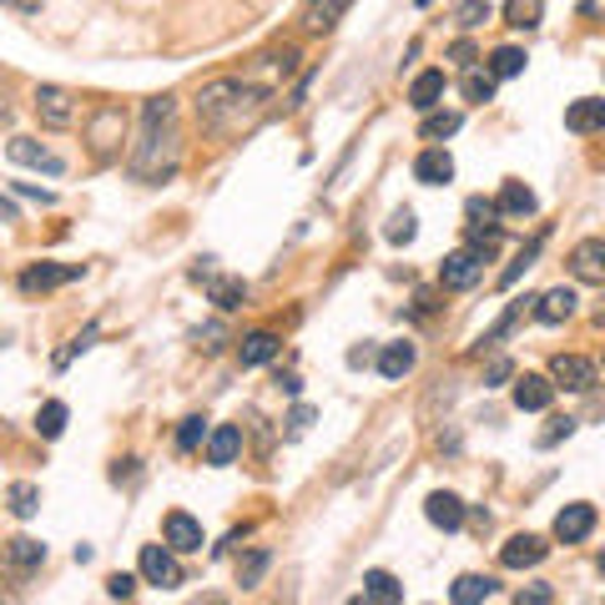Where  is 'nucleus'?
I'll return each mask as SVG.
<instances>
[{
	"instance_id": "c756f323",
	"label": "nucleus",
	"mask_w": 605,
	"mask_h": 605,
	"mask_svg": "<svg viewBox=\"0 0 605 605\" xmlns=\"http://www.w3.org/2000/svg\"><path fill=\"white\" fill-rule=\"evenodd\" d=\"M489 76H495V82L525 76V51H520V46H499V51H489Z\"/></svg>"
},
{
	"instance_id": "f8f14e48",
	"label": "nucleus",
	"mask_w": 605,
	"mask_h": 605,
	"mask_svg": "<svg viewBox=\"0 0 605 605\" xmlns=\"http://www.w3.org/2000/svg\"><path fill=\"white\" fill-rule=\"evenodd\" d=\"M82 268H61V262H36V268H25L21 273V293H51L61 283H76Z\"/></svg>"
},
{
	"instance_id": "aec40b11",
	"label": "nucleus",
	"mask_w": 605,
	"mask_h": 605,
	"mask_svg": "<svg viewBox=\"0 0 605 605\" xmlns=\"http://www.w3.org/2000/svg\"><path fill=\"white\" fill-rule=\"evenodd\" d=\"M565 127H570V131H581V137L601 131V127H605V101H601V96H581V101H575V107L565 111Z\"/></svg>"
},
{
	"instance_id": "412c9836",
	"label": "nucleus",
	"mask_w": 605,
	"mask_h": 605,
	"mask_svg": "<svg viewBox=\"0 0 605 605\" xmlns=\"http://www.w3.org/2000/svg\"><path fill=\"white\" fill-rule=\"evenodd\" d=\"M348 6H354V0H309V6H303V25H309V31H333V25L348 15Z\"/></svg>"
},
{
	"instance_id": "72a5a7b5",
	"label": "nucleus",
	"mask_w": 605,
	"mask_h": 605,
	"mask_svg": "<svg viewBox=\"0 0 605 605\" xmlns=\"http://www.w3.org/2000/svg\"><path fill=\"white\" fill-rule=\"evenodd\" d=\"M464 96H469V101H479V107H485V101H495V76L479 72V66H464Z\"/></svg>"
},
{
	"instance_id": "0eeeda50",
	"label": "nucleus",
	"mask_w": 605,
	"mask_h": 605,
	"mask_svg": "<svg viewBox=\"0 0 605 605\" xmlns=\"http://www.w3.org/2000/svg\"><path fill=\"white\" fill-rule=\"evenodd\" d=\"M162 540H166L172 555H197V550H202V525L192 520L187 510H172L162 520Z\"/></svg>"
},
{
	"instance_id": "423d86ee",
	"label": "nucleus",
	"mask_w": 605,
	"mask_h": 605,
	"mask_svg": "<svg viewBox=\"0 0 605 605\" xmlns=\"http://www.w3.org/2000/svg\"><path fill=\"white\" fill-rule=\"evenodd\" d=\"M137 570H142L147 585H162V591L182 585V565H177V555H172L166 545H142V560H137Z\"/></svg>"
},
{
	"instance_id": "58836bf2",
	"label": "nucleus",
	"mask_w": 605,
	"mask_h": 605,
	"mask_svg": "<svg viewBox=\"0 0 605 605\" xmlns=\"http://www.w3.org/2000/svg\"><path fill=\"white\" fill-rule=\"evenodd\" d=\"M96 333H101V328H96V323H86V328H82V333H76V338H72V348H66V354H56V364L66 368V364H72L76 354H86V348L96 344Z\"/></svg>"
},
{
	"instance_id": "ddd939ff",
	"label": "nucleus",
	"mask_w": 605,
	"mask_h": 605,
	"mask_svg": "<svg viewBox=\"0 0 605 605\" xmlns=\"http://www.w3.org/2000/svg\"><path fill=\"white\" fill-rule=\"evenodd\" d=\"M424 520L434 525V530H460L464 525V499L450 495V489H434V495L424 499Z\"/></svg>"
},
{
	"instance_id": "7ed1b4c3",
	"label": "nucleus",
	"mask_w": 605,
	"mask_h": 605,
	"mask_svg": "<svg viewBox=\"0 0 605 605\" xmlns=\"http://www.w3.org/2000/svg\"><path fill=\"white\" fill-rule=\"evenodd\" d=\"M479 278H485V252H475V248H460L440 262V283L450 288V293H469Z\"/></svg>"
},
{
	"instance_id": "c85d7f7f",
	"label": "nucleus",
	"mask_w": 605,
	"mask_h": 605,
	"mask_svg": "<svg viewBox=\"0 0 605 605\" xmlns=\"http://www.w3.org/2000/svg\"><path fill=\"white\" fill-rule=\"evenodd\" d=\"M66 419H72V409L61 399H51V403H41V414H36V434L41 440H61L66 434Z\"/></svg>"
},
{
	"instance_id": "9d476101",
	"label": "nucleus",
	"mask_w": 605,
	"mask_h": 605,
	"mask_svg": "<svg viewBox=\"0 0 605 605\" xmlns=\"http://www.w3.org/2000/svg\"><path fill=\"white\" fill-rule=\"evenodd\" d=\"M6 156H11L15 166H36V172H46V177H61V172H66V162H61L56 152H46L41 142H31V137H11Z\"/></svg>"
},
{
	"instance_id": "2eb2a0df",
	"label": "nucleus",
	"mask_w": 605,
	"mask_h": 605,
	"mask_svg": "<svg viewBox=\"0 0 605 605\" xmlns=\"http://www.w3.org/2000/svg\"><path fill=\"white\" fill-rule=\"evenodd\" d=\"M278 354H283V338H278V333H268V328L248 333V338H242V344H238L242 368H262V364H273Z\"/></svg>"
},
{
	"instance_id": "8fccbe9b",
	"label": "nucleus",
	"mask_w": 605,
	"mask_h": 605,
	"mask_svg": "<svg viewBox=\"0 0 605 605\" xmlns=\"http://www.w3.org/2000/svg\"><path fill=\"white\" fill-rule=\"evenodd\" d=\"M0 6H11V11H25V15H36L46 0H0Z\"/></svg>"
},
{
	"instance_id": "f3484780",
	"label": "nucleus",
	"mask_w": 605,
	"mask_h": 605,
	"mask_svg": "<svg viewBox=\"0 0 605 605\" xmlns=\"http://www.w3.org/2000/svg\"><path fill=\"white\" fill-rule=\"evenodd\" d=\"M238 454H242V429L238 424H217L213 434H207V464L223 469V464H233Z\"/></svg>"
},
{
	"instance_id": "a18cd8bd",
	"label": "nucleus",
	"mask_w": 605,
	"mask_h": 605,
	"mask_svg": "<svg viewBox=\"0 0 605 605\" xmlns=\"http://www.w3.org/2000/svg\"><path fill=\"white\" fill-rule=\"evenodd\" d=\"M550 424H555V429H550L540 444H560V440H570V434H575V419H550Z\"/></svg>"
},
{
	"instance_id": "3c124183",
	"label": "nucleus",
	"mask_w": 605,
	"mask_h": 605,
	"mask_svg": "<svg viewBox=\"0 0 605 605\" xmlns=\"http://www.w3.org/2000/svg\"><path fill=\"white\" fill-rule=\"evenodd\" d=\"M278 389H283V393H298V389H303V383H298L293 374H278Z\"/></svg>"
},
{
	"instance_id": "6ab92c4d",
	"label": "nucleus",
	"mask_w": 605,
	"mask_h": 605,
	"mask_svg": "<svg viewBox=\"0 0 605 605\" xmlns=\"http://www.w3.org/2000/svg\"><path fill=\"white\" fill-rule=\"evenodd\" d=\"M444 91H450L444 72H419L414 86H409V101H414V111H434L444 101Z\"/></svg>"
},
{
	"instance_id": "6e6552de",
	"label": "nucleus",
	"mask_w": 605,
	"mask_h": 605,
	"mask_svg": "<svg viewBox=\"0 0 605 605\" xmlns=\"http://www.w3.org/2000/svg\"><path fill=\"white\" fill-rule=\"evenodd\" d=\"M591 530H595V505H585V499H575V505H565V510L555 515L560 545H581V540H591Z\"/></svg>"
},
{
	"instance_id": "a19ab883",
	"label": "nucleus",
	"mask_w": 605,
	"mask_h": 605,
	"mask_svg": "<svg viewBox=\"0 0 605 605\" xmlns=\"http://www.w3.org/2000/svg\"><path fill=\"white\" fill-rule=\"evenodd\" d=\"M534 252H540V242H530V248H525V252H520V258H515V262H510V268H505V278H499V283L510 288V283H515V278H520V273H525V268H530V262H534Z\"/></svg>"
},
{
	"instance_id": "1a4fd4ad",
	"label": "nucleus",
	"mask_w": 605,
	"mask_h": 605,
	"mask_svg": "<svg viewBox=\"0 0 605 605\" xmlns=\"http://www.w3.org/2000/svg\"><path fill=\"white\" fill-rule=\"evenodd\" d=\"M545 555H550V545L540 540V534H510V540L499 545V565H505V570H530V565H540Z\"/></svg>"
},
{
	"instance_id": "37998d69",
	"label": "nucleus",
	"mask_w": 605,
	"mask_h": 605,
	"mask_svg": "<svg viewBox=\"0 0 605 605\" xmlns=\"http://www.w3.org/2000/svg\"><path fill=\"white\" fill-rule=\"evenodd\" d=\"M223 338H227L223 323H213V328H202V333H197V344L207 348V354H217V348H223Z\"/></svg>"
},
{
	"instance_id": "b1692460",
	"label": "nucleus",
	"mask_w": 605,
	"mask_h": 605,
	"mask_svg": "<svg viewBox=\"0 0 605 605\" xmlns=\"http://www.w3.org/2000/svg\"><path fill=\"white\" fill-rule=\"evenodd\" d=\"M414 364H419L414 344H389L379 354V374H383V379H393V383H399L403 374H414Z\"/></svg>"
},
{
	"instance_id": "bb28decb",
	"label": "nucleus",
	"mask_w": 605,
	"mask_h": 605,
	"mask_svg": "<svg viewBox=\"0 0 605 605\" xmlns=\"http://www.w3.org/2000/svg\"><path fill=\"white\" fill-rule=\"evenodd\" d=\"M364 601H379V605H399V601H403V585L393 581L389 570H368V575H364Z\"/></svg>"
},
{
	"instance_id": "ea45409f",
	"label": "nucleus",
	"mask_w": 605,
	"mask_h": 605,
	"mask_svg": "<svg viewBox=\"0 0 605 605\" xmlns=\"http://www.w3.org/2000/svg\"><path fill=\"white\" fill-rule=\"evenodd\" d=\"M515 601H520V605H550V601H555V591H550L545 581H534V585H525Z\"/></svg>"
},
{
	"instance_id": "5701e85b",
	"label": "nucleus",
	"mask_w": 605,
	"mask_h": 605,
	"mask_svg": "<svg viewBox=\"0 0 605 605\" xmlns=\"http://www.w3.org/2000/svg\"><path fill=\"white\" fill-rule=\"evenodd\" d=\"M41 560H46V545H41V540H31V534L6 540V565H11V570H36Z\"/></svg>"
},
{
	"instance_id": "473e14b6",
	"label": "nucleus",
	"mask_w": 605,
	"mask_h": 605,
	"mask_svg": "<svg viewBox=\"0 0 605 605\" xmlns=\"http://www.w3.org/2000/svg\"><path fill=\"white\" fill-rule=\"evenodd\" d=\"M383 238H389L393 248H409V242L419 238V223H414V213H409V207H399V213L389 217V227H383Z\"/></svg>"
},
{
	"instance_id": "f03ea898",
	"label": "nucleus",
	"mask_w": 605,
	"mask_h": 605,
	"mask_svg": "<svg viewBox=\"0 0 605 605\" xmlns=\"http://www.w3.org/2000/svg\"><path fill=\"white\" fill-rule=\"evenodd\" d=\"M172 117H177V101H172V96H152V101H147L142 142L131 152V172L142 182H162L177 172V127H172Z\"/></svg>"
},
{
	"instance_id": "39448f33",
	"label": "nucleus",
	"mask_w": 605,
	"mask_h": 605,
	"mask_svg": "<svg viewBox=\"0 0 605 605\" xmlns=\"http://www.w3.org/2000/svg\"><path fill=\"white\" fill-rule=\"evenodd\" d=\"M36 117H41V127H51V131L72 127L76 121V96L66 91V86H36Z\"/></svg>"
},
{
	"instance_id": "864d4df0",
	"label": "nucleus",
	"mask_w": 605,
	"mask_h": 605,
	"mask_svg": "<svg viewBox=\"0 0 605 605\" xmlns=\"http://www.w3.org/2000/svg\"><path fill=\"white\" fill-rule=\"evenodd\" d=\"M0 223H15V207L6 197H0Z\"/></svg>"
},
{
	"instance_id": "9b49d317",
	"label": "nucleus",
	"mask_w": 605,
	"mask_h": 605,
	"mask_svg": "<svg viewBox=\"0 0 605 605\" xmlns=\"http://www.w3.org/2000/svg\"><path fill=\"white\" fill-rule=\"evenodd\" d=\"M570 273L581 278V283L601 288V283H605V242H601V238L575 242V252H570Z\"/></svg>"
},
{
	"instance_id": "e433bc0d",
	"label": "nucleus",
	"mask_w": 605,
	"mask_h": 605,
	"mask_svg": "<svg viewBox=\"0 0 605 605\" xmlns=\"http://www.w3.org/2000/svg\"><path fill=\"white\" fill-rule=\"evenodd\" d=\"M268 560H273L268 550H252L248 560H238V585H242V591H248V585H258L262 575H268Z\"/></svg>"
},
{
	"instance_id": "20e7f679",
	"label": "nucleus",
	"mask_w": 605,
	"mask_h": 605,
	"mask_svg": "<svg viewBox=\"0 0 605 605\" xmlns=\"http://www.w3.org/2000/svg\"><path fill=\"white\" fill-rule=\"evenodd\" d=\"M595 364L591 358H581V354H555V364H550V383L555 389H570V393H591L595 389Z\"/></svg>"
},
{
	"instance_id": "cd10ccee",
	"label": "nucleus",
	"mask_w": 605,
	"mask_h": 605,
	"mask_svg": "<svg viewBox=\"0 0 605 605\" xmlns=\"http://www.w3.org/2000/svg\"><path fill=\"white\" fill-rule=\"evenodd\" d=\"M505 217H530L540 202H534V192L525 187V182H505V192H499V202H495Z\"/></svg>"
},
{
	"instance_id": "f704fd0d",
	"label": "nucleus",
	"mask_w": 605,
	"mask_h": 605,
	"mask_svg": "<svg viewBox=\"0 0 605 605\" xmlns=\"http://www.w3.org/2000/svg\"><path fill=\"white\" fill-rule=\"evenodd\" d=\"M36 510H41V489L25 485V479H21V485H11V515H15V520H31Z\"/></svg>"
},
{
	"instance_id": "dca6fc26",
	"label": "nucleus",
	"mask_w": 605,
	"mask_h": 605,
	"mask_svg": "<svg viewBox=\"0 0 605 605\" xmlns=\"http://www.w3.org/2000/svg\"><path fill=\"white\" fill-rule=\"evenodd\" d=\"M414 177L424 182V187H444V182L454 177V156L444 152V147H429V152L414 156Z\"/></svg>"
},
{
	"instance_id": "c9c22d12",
	"label": "nucleus",
	"mask_w": 605,
	"mask_h": 605,
	"mask_svg": "<svg viewBox=\"0 0 605 605\" xmlns=\"http://www.w3.org/2000/svg\"><path fill=\"white\" fill-rule=\"evenodd\" d=\"M489 15H495L489 11V0H460V6H454V21H460L464 31H479Z\"/></svg>"
},
{
	"instance_id": "603ef678",
	"label": "nucleus",
	"mask_w": 605,
	"mask_h": 605,
	"mask_svg": "<svg viewBox=\"0 0 605 605\" xmlns=\"http://www.w3.org/2000/svg\"><path fill=\"white\" fill-rule=\"evenodd\" d=\"M11 121V96H6V86H0V127Z\"/></svg>"
},
{
	"instance_id": "79ce46f5",
	"label": "nucleus",
	"mask_w": 605,
	"mask_h": 605,
	"mask_svg": "<svg viewBox=\"0 0 605 605\" xmlns=\"http://www.w3.org/2000/svg\"><path fill=\"white\" fill-rule=\"evenodd\" d=\"M107 595H111V601H131V595H137V581H131V575H121V570H117V575H111V581H107Z\"/></svg>"
},
{
	"instance_id": "393cba45",
	"label": "nucleus",
	"mask_w": 605,
	"mask_h": 605,
	"mask_svg": "<svg viewBox=\"0 0 605 605\" xmlns=\"http://www.w3.org/2000/svg\"><path fill=\"white\" fill-rule=\"evenodd\" d=\"M207 293H213V303L223 313H233V309H242V303H248V283H242V278H207Z\"/></svg>"
},
{
	"instance_id": "2f4dec72",
	"label": "nucleus",
	"mask_w": 605,
	"mask_h": 605,
	"mask_svg": "<svg viewBox=\"0 0 605 605\" xmlns=\"http://www.w3.org/2000/svg\"><path fill=\"white\" fill-rule=\"evenodd\" d=\"M540 15H545V0H505V21H510L515 31H534Z\"/></svg>"
},
{
	"instance_id": "de8ad7c7",
	"label": "nucleus",
	"mask_w": 605,
	"mask_h": 605,
	"mask_svg": "<svg viewBox=\"0 0 605 605\" xmlns=\"http://www.w3.org/2000/svg\"><path fill=\"white\" fill-rule=\"evenodd\" d=\"M15 192H21V197H31V202H41V207H46V202H56L46 187H36V182H15Z\"/></svg>"
},
{
	"instance_id": "c03bdc74",
	"label": "nucleus",
	"mask_w": 605,
	"mask_h": 605,
	"mask_svg": "<svg viewBox=\"0 0 605 605\" xmlns=\"http://www.w3.org/2000/svg\"><path fill=\"white\" fill-rule=\"evenodd\" d=\"M510 374H515V364H510V358H495V364H489V374H485V383H489V389H495V383H505V379H510Z\"/></svg>"
},
{
	"instance_id": "a878e982",
	"label": "nucleus",
	"mask_w": 605,
	"mask_h": 605,
	"mask_svg": "<svg viewBox=\"0 0 605 605\" xmlns=\"http://www.w3.org/2000/svg\"><path fill=\"white\" fill-rule=\"evenodd\" d=\"M499 585L489 581V575H460V581L450 585V601L454 605H479V601H489Z\"/></svg>"
},
{
	"instance_id": "f257e3e1",
	"label": "nucleus",
	"mask_w": 605,
	"mask_h": 605,
	"mask_svg": "<svg viewBox=\"0 0 605 605\" xmlns=\"http://www.w3.org/2000/svg\"><path fill=\"white\" fill-rule=\"evenodd\" d=\"M273 86H262L258 76H227V82L202 86L197 96V121L213 131H238L268 107Z\"/></svg>"
},
{
	"instance_id": "7c9ffc66",
	"label": "nucleus",
	"mask_w": 605,
	"mask_h": 605,
	"mask_svg": "<svg viewBox=\"0 0 605 605\" xmlns=\"http://www.w3.org/2000/svg\"><path fill=\"white\" fill-rule=\"evenodd\" d=\"M464 127V117L460 111H424V127H419V137H424V142H440V137H454V131Z\"/></svg>"
},
{
	"instance_id": "4c0bfd02",
	"label": "nucleus",
	"mask_w": 605,
	"mask_h": 605,
	"mask_svg": "<svg viewBox=\"0 0 605 605\" xmlns=\"http://www.w3.org/2000/svg\"><path fill=\"white\" fill-rule=\"evenodd\" d=\"M202 440H207V419H197V414L182 419V429H177V450H182V454H192Z\"/></svg>"
},
{
	"instance_id": "09e8293b",
	"label": "nucleus",
	"mask_w": 605,
	"mask_h": 605,
	"mask_svg": "<svg viewBox=\"0 0 605 605\" xmlns=\"http://www.w3.org/2000/svg\"><path fill=\"white\" fill-rule=\"evenodd\" d=\"M450 56L460 61V66H475V61H479V56H475V46H469V41H454V46H450Z\"/></svg>"
},
{
	"instance_id": "4468645a",
	"label": "nucleus",
	"mask_w": 605,
	"mask_h": 605,
	"mask_svg": "<svg viewBox=\"0 0 605 605\" xmlns=\"http://www.w3.org/2000/svg\"><path fill=\"white\" fill-rule=\"evenodd\" d=\"M550 399H555V383H550L545 374H525V379H515V409L540 414V409H550Z\"/></svg>"
},
{
	"instance_id": "a211bd4d",
	"label": "nucleus",
	"mask_w": 605,
	"mask_h": 605,
	"mask_svg": "<svg viewBox=\"0 0 605 605\" xmlns=\"http://www.w3.org/2000/svg\"><path fill=\"white\" fill-rule=\"evenodd\" d=\"M127 127V117H121V107H101L91 117V147H96V156H111V147L121 142V137H111V131H121Z\"/></svg>"
},
{
	"instance_id": "4be33fe9",
	"label": "nucleus",
	"mask_w": 605,
	"mask_h": 605,
	"mask_svg": "<svg viewBox=\"0 0 605 605\" xmlns=\"http://www.w3.org/2000/svg\"><path fill=\"white\" fill-rule=\"evenodd\" d=\"M570 313H575V293H570V288H550L545 298H534V318L550 323V328H555V323H565Z\"/></svg>"
},
{
	"instance_id": "49530a36",
	"label": "nucleus",
	"mask_w": 605,
	"mask_h": 605,
	"mask_svg": "<svg viewBox=\"0 0 605 605\" xmlns=\"http://www.w3.org/2000/svg\"><path fill=\"white\" fill-rule=\"evenodd\" d=\"M309 424H313V409H309V403H298L293 414H288V429H293V434H303Z\"/></svg>"
}]
</instances>
